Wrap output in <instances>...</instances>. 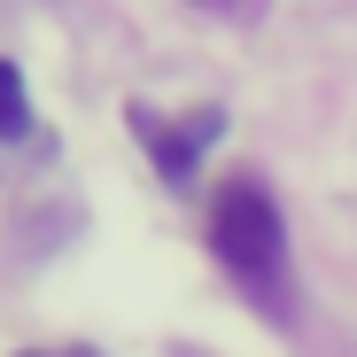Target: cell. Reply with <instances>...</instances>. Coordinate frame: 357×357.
I'll list each match as a JSON object with an SVG mask.
<instances>
[{
  "instance_id": "cell-1",
  "label": "cell",
  "mask_w": 357,
  "mask_h": 357,
  "mask_svg": "<svg viewBox=\"0 0 357 357\" xmlns=\"http://www.w3.org/2000/svg\"><path fill=\"white\" fill-rule=\"evenodd\" d=\"M210 249L218 264L249 287V303L280 311L287 319V225H280V202L264 187H249V178H233V187H218L210 202Z\"/></svg>"
},
{
  "instance_id": "cell-2",
  "label": "cell",
  "mask_w": 357,
  "mask_h": 357,
  "mask_svg": "<svg viewBox=\"0 0 357 357\" xmlns=\"http://www.w3.org/2000/svg\"><path fill=\"white\" fill-rule=\"evenodd\" d=\"M218 125H225V116L218 109H195L187 116V125H163V116H148V109H132V132L155 148V163H163V178H187L195 171V155L218 140Z\"/></svg>"
},
{
  "instance_id": "cell-3",
  "label": "cell",
  "mask_w": 357,
  "mask_h": 357,
  "mask_svg": "<svg viewBox=\"0 0 357 357\" xmlns=\"http://www.w3.org/2000/svg\"><path fill=\"white\" fill-rule=\"evenodd\" d=\"M16 132H31V93H24V70L0 54V140H16Z\"/></svg>"
},
{
  "instance_id": "cell-4",
  "label": "cell",
  "mask_w": 357,
  "mask_h": 357,
  "mask_svg": "<svg viewBox=\"0 0 357 357\" xmlns=\"http://www.w3.org/2000/svg\"><path fill=\"white\" fill-rule=\"evenodd\" d=\"M24 357H93V349H24Z\"/></svg>"
},
{
  "instance_id": "cell-5",
  "label": "cell",
  "mask_w": 357,
  "mask_h": 357,
  "mask_svg": "<svg viewBox=\"0 0 357 357\" xmlns=\"http://www.w3.org/2000/svg\"><path fill=\"white\" fill-rule=\"evenodd\" d=\"M202 8H233V0H202Z\"/></svg>"
}]
</instances>
